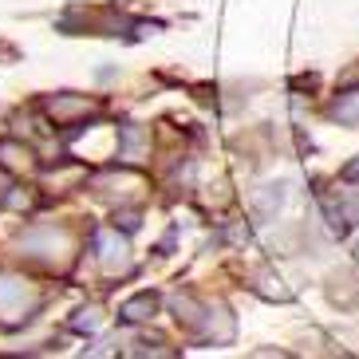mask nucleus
I'll list each match as a JSON object with an SVG mask.
<instances>
[{
	"mask_svg": "<svg viewBox=\"0 0 359 359\" xmlns=\"http://www.w3.org/2000/svg\"><path fill=\"white\" fill-rule=\"evenodd\" d=\"M40 308V292L20 276L0 273V324H20L32 320V312Z\"/></svg>",
	"mask_w": 359,
	"mask_h": 359,
	"instance_id": "obj_1",
	"label": "nucleus"
},
{
	"mask_svg": "<svg viewBox=\"0 0 359 359\" xmlns=\"http://www.w3.org/2000/svg\"><path fill=\"white\" fill-rule=\"evenodd\" d=\"M138 225H142V213H138V210H118V213H115V229L135 233Z\"/></svg>",
	"mask_w": 359,
	"mask_h": 359,
	"instance_id": "obj_14",
	"label": "nucleus"
},
{
	"mask_svg": "<svg viewBox=\"0 0 359 359\" xmlns=\"http://www.w3.org/2000/svg\"><path fill=\"white\" fill-rule=\"evenodd\" d=\"M0 359H24V355H0Z\"/></svg>",
	"mask_w": 359,
	"mask_h": 359,
	"instance_id": "obj_19",
	"label": "nucleus"
},
{
	"mask_svg": "<svg viewBox=\"0 0 359 359\" xmlns=\"http://www.w3.org/2000/svg\"><path fill=\"white\" fill-rule=\"evenodd\" d=\"M280 205H285V182H264L261 190H257V198H253V213L261 217V222H273Z\"/></svg>",
	"mask_w": 359,
	"mask_h": 359,
	"instance_id": "obj_11",
	"label": "nucleus"
},
{
	"mask_svg": "<svg viewBox=\"0 0 359 359\" xmlns=\"http://www.w3.org/2000/svg\"><path fill=\"white\" fill-rule=\"evenodd\" d=\"M99 327V308L91 304V308H79L75 312V320H72V332H95Z\"/></svg>",
	"mask_w": 359,
	"mask_h": 359,
	"instance_id": "obj_13",
	"label": "nucleus"
},
{
	"mask_svg": "<svg viewBox=\"0 0 359 359\" xmlns=\"http://www.w3.org/2000/svg\"><path fill=\"white\" fill-rule=\"evenodd\" d=\"M99 99L91 95H75V91H60V95H48L43 99V115H48V123H55V127H79L83 118L99 115Z\"/></svg>",
	"mask_w": 359,
	"mask_h": 359,
	"instance_id": "obj_2",
	"label": "nucleus"
},
{
	"mask_svg": "<svg viewBox=\"0 0 359 359\" xmlns=\"http://www.w3.org/2000/svg\"><path fill=\"white\" fill-rule=\"evenodd\" d=\"M249 359H292V355H285V351H276V348H261V351H253Z\"/></svg>",
	"mask_w": 359,
	"mask_h": 359,
	"instance_id": "obj_17",
	"label": "nucleus"
},
{
	"mask_svg": "<svg viewBox=\"0 0 359 359\" xmlns=\"http://www.w3.org/2000/svg\"><path fill=\"white\" fill-rule=\"evenodd\" d=\"M324 292L339 312H355L359 308V276L351 269H332L324 280Z\"/></svg>",
	"mask_w": 359,
	"mask_h": 359,
	"instance_id": "obj_5",
	"label": "nucleus"
},
{
	"mask_svg": "<svg viewBox=\"0 0 359 359\" xmlns=\"http://www.w3.org/2000/svg\"><path fill=\"white\" fill-rule=\"evenodd\" d=\"M0 170L4 174H28V170H36L32 147H24L16 138H0Z\"/></svg>",
	"mask_w": 359,
	"mask_h": 359,
	"instance_id": "obj_8",
	"label": "nucleus"
},
{
	"mask_svg": "<svg viewBox=\"0 0 359 359\" xmlns=\"http://www.w3.org/2000/svg\"><path fill=\"white\" fill-rule=\"evenodd\" d=\"M344 201H348V213H351V222H359V190H351Z\"/></svg>",
	"mask_w": 359,
	"mask_h": 359,
	"instance_id": "obj_18",
	"label": "nucleus"
},
{
	"mask_svg": "<svg viewBox=\"0 0 359 359\" xmlns=\"http://www.w3.org/2000/svg\"><path fill=\"white\" fill-rule=\"evenodd\" d=\"M170 308H174V320L182 324V332H190V336H198V339L205 336V324H210L213 300L190 292V288H178V292L170 296Z\"/></svg>",
	"mask_w": 359,
	"mask_h": 359,
	"instance_id": "obj_3",
	"label": "nucleus"
},
{
	"mask_svg": "<svg viewBox=\"0 0 359 359\" xmlns=\"http://www.w3.org/2000/svg\"><path fill=\"white\" fill-rule=\"evenodd\" d=\"M339 359H359V355H339Z\"/></svg>",
	"mask_w": 359,
	"mask_h": 359,
	"instance_id": "obj_20",
	"label": "nucleus"
},
{
	"mask_svg": "<svg viewBox=\"0 0 359 359\" xmlns=\"http://www.w3.org/2000/svg\"><path fill=\"white\" fill-rule=\"evenodd\" d=\"M111 348H115V339H99L95 348H91V351H83L79 359H107V355H111Z\"/></svg>",
	"mask_w": 359,
	"mask_h": 359,
	"instance_id": "obj_15",
	"label": "nucleus"
},
{
	"mask_svg": "<svg viewBox=\"0 0 359 359\" xmlns=\"http://www.w3.org/2000/svg\"><path fill=\"white\" fill-rule=\"evenodd\" d=\"M339 178H344V182H359V154H355V158H351L344 170H339Z\"/></svg>",
	"mask_w": 359,
	"mask_h": 359,
	"instance_id": "obj_16",
	"label": "nucleus"
},
{
	"mask_svg": "<svg viewBox=\"0 0 359 359\" xmlns=\"http://www.w3.org/2000/svg\"><path fill=\"white\" fill-rule=\"evenodd\" d=\"M95 261L107 276H118L130 269V245H127V237H118L115 225L95 233Z\"/></svg>",
	"mask_w": 359,
	"mask_h": 359,
	"instance_id": "obj_4",
	"label": "nucleus"
},
{
	"mask_svg": "<svg viewBox=\"0 0 359 359\" xmlns=\"http://www.w3.org/2000/svg\"><path fill=\"white\" fill-rule=\"evenodd\" d=\"M158 304H162V296L158 292H135L130 300H123L118 304V320L123 324H147V320H154L158 316Z\"/></svg>",
	"mask_w": 359,
	"mask_h": 359,
	"instance_id": "obj_7",
	"label": "nucleus"
},
{
	"mask_svg": "<svg viewBox=\"0 0 359 359\" xmlns=\"http://www.w3.org/2000/svg\"><path fill=\"white\" fill-rule=\"evenodd\" d=\"M253 292L264 296V300H276V304H288V300H292V292L285 288V280H280L273 269H257L253 273Z\"/></svg>",
	"mask_w": 359,
	"mask_h": 359,
	"instance_id": "obj_12",
	"label": "nucleus"
},
{
	"mask_svg": "<svg viewBox=\"0 0 359 359\" xmlns=\"http://www.w3.org/2000/svg\"><path fill=\"white\" fill-rule=\"evenodd\" d=\"M324 115L339 127H359V87H348V91H339L332 103L324 107Z\"/></svg>",
	"mask_w": 359,
	"mask_h": 359,
	"instance_id": "obj_10",
	"label": "nucleus"
},
{
	"mask_svg": "<svg viewBox=\"0 0 359 359\" xmlns=\"http://www.w3.org/2000/svg\"><path fill=\"white\" fill-rule=\"evenodd\" d=\"M147 150H150V130L147 127H138V123H123V127H118V158L138 162Z\"/></svg>",
	"mask_w": 359,
	"mask_h": 359,
	"instance_id": "obj_9",
	"label": "nucleus"
},
{
	"mask_svg": "<svg viewBox=\"0 0 359 359\" xmlns=\"http://www.w3.org/2000/svg\"><path fill=\"white\" fill-rule=\"evenodd\" d=\"M355 261H359V245H355Z\"/></svg>",
	"mask_w": 359,
	"mask_h": 359,
	"instance_id": "obj_21",
	"label": "nucleus"
},
{
	"mask_svg": "<svg viewBox=\"0 0 359 359\" xmlns=\"http://www.w3.org/2000/svg\"><path fill=\"white\" fill-rule=\"evenodd\" d=\"M316 201H320V213H324V222H327V229H332V237H348V229H351L348 201L339 198V194H327L324 186L316 190Z\"/></svg>",
	"mask_w": 359,
	"mask_h": 359,
	"instance_id": "obj_6",
	"label": "nucleus"
}]
</instances>
